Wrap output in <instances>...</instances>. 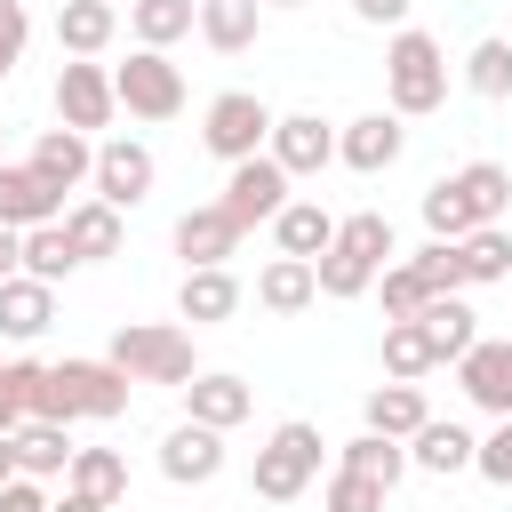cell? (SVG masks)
<instances>
[{
  "instance_id": "6da1fadb",
  "label": "cell",
  "mask_w": 512,
  "mask_h": 512,
  "mask_svg": "<svg viewBox=\"0 0 512 512\" xmlns=\"http://www.w3.org/2000/svg\"><path fill=\"white\" fill-rule=\"evenodd\" d=\"M32 416H48V424H80V416L112 424V416H128V376L112 360H56L32 384Z\"/></svg>"
},
{
  "instance_id": "7a4b0ae2",
  "label": "cell",
  "mask_w": 512,
  "mask_h": 512,
  "mask_svg": "<svg viewBox=\"0 0 512 512\" xmlns=\"http://www.w3.org/2000/svg\"><path fill=\"white\" fill-rule=\"evenodd\" d=\"M104 360H112L128 384H192V376H200L192 328H168V320H120Z\"/></svg>"
},
{
  "instance_id": "3957f363",
  "label": "cell",
  "mask_w": 512,
  "mask_h": 512,
  "mask_svg": "<svg viewBox=\"0 0 512 512\" xmlns=\"http://www.w3.org/2000/svg\"><path fill=\"white\" fill-rule=\"evenodd\" d=\"M384 96H392V112H400V120H416V112H440V104H448V56H440V40H432V32H416V24H400V32H392V48H384Z\"/></svg>"
},
{
  "instance_id": "277c9868",
  "label": "cell",
  "mask_w": 512,
  "mask_h": 512,
  "mask_svg": "<svg viewBox=\"0 0 512 512\" xmlns=\"http://www.w3.org/2000/svg\"><path fill=\"white\" fill-rule=\"evenodd\" d=\"M320 424H304V416H288V424H272V440L256 448V496L264 504H296L304 488H312V472H320Z\"/></svg>"
},
{
  "instance_id": "5b68a950",
  "label": "cell",
  "mask_w": 512,
  "mask_h": 512,
  "mask_svg": "<svg viewBox=\"0 0 512 512\" xmlns=\"http://www.w3.org/2000/svg\"><path fill=\"white\" fill-rule=\"evenodd\" d=\"M112 96L136 120H176L184 112V72L168 64V48H136L128 64H112Z\"/></svg>"
},
{
  "instance_id": "8992f818",
  "label": "cell",
  "mask_w": 512,
  "mask_h": 512,
  "mask_svg": "<svg viewBox=\"0 0 512 512\" xmlns=\"http://www.w3.org/2000/svg\"><path fill=\"white\" fill-rule=\"evenodd\" d=\"M264 136H272V104L248 96V88H224L208 104V120H200V144L216 160H248V152H264Z\"/></svg>"
},
{
  "instance_id": "52a82bcc",
  "label": "cell",
  "mask_w": 512,
  "mask_h": 512,
  "mask_svg": "<svg viewBox=\"0 0 512 512\" xmlns=\"http://www.w3.org/2000/svg\"><path fill=\"white\" fill-rule=\"evenodd\" d=\"M288 168L272 160V152H248V160H232V176H224V216L248 232V224H272L280 208H288Z\"/></svg>"
},
{
  "instance_id": "ba28073f",
  "label": "cell",
  "mask_w": 512,
  "mask_h": 512,
  "mask_svg": "<svg viewBox=\"0 0 512 512\" xmlns=\"http://www.w3.org/2000/svg\"><path fill=\"white\" fill-rule=\"evenodd\" d=\"M152 176H160V168H152V152H144V144H128V136L96 144L88 184H96V200H104V208H120V216H128V208H144V200H152Z\"/></svg>"
},
{
  "instance_id": "9c48e42d",
  "label": "cell",
  "mask_w": 512,
  "mask_h": 512,
  "mask_svg": "<svg viewBox=\"0 0 512 512\" xmlns=\"http://www.w3.org/2000/svg\"><path fill=\"white\" fill-rule=\"evenodd\" d=\"M112 112H120L112 72H104V64H88V56H72V64L56 72V120L88 136V128H112Z\"/></svg>"
},
{
  "instance_id": "30bf717a",
  "label": "cell",
  "mask_w": 512,
  "mask_h": 512,
  "mask_svg": "<svg viewBox=\"0 0 512 512\" xmlns=\"http://www.w3.org/2000/svg\"><path fill=\"white\" fill-rule=\"evenodd\" d=\"M264 152H272L288 176H320V168L336 160V128H328L320 112H272V136H264Z\"/></svg>"
},
{
  "instance_id": "8fae6325",
  "label": "cell",
  "mask_w": 512,
  "mask_h": 512,
  "mask_svg": "<svg viewBox=\"0 0 512 512\" xmlns=\"http://www.w3.org/2000/svg\"><path fill=\"white\" fill-rule=\"evenodd\" d=\"M400 152H408L400 112H360V120H344V128H336V160H344V168H360V176H384Z\"/></svg>"
},
{
  "instance_id": "7c38bea8",
  "label": "cell",
  "mask_w": 512,
  "mask_h": 512,
  "mask_svg": "<svg viewBox=\"0 0 512 512\" xmlns=\"http://www.w3.org/2000/svg\"><path fill=\"white\" fill-rule=\"evenodd\" d=\"M160 472H168L176 488H208V480L224 472V432H216V424H192V416H184V424H176V432L160 440Z\"/></svg>"
},
{
  "instance_id": "4fadbf2b",
  "label": "cell",
  "mask_w": 512,
  "mask_h": 512,
  "mask_svg": "<svg viewBox=\"0 0 512 512\" xmlns=\"http://www.w3.org/2000/svg\"><path fill=\"white\" fill-rule=\"evenodd\" d=\"M56 216H64V192L32 160H0V224L32 232V224H56Z\"/></svg>"
},
{
  "instance_id": "5bb4252c",
  "label": "cell",
  "mask_w": 512,
  "mask_h": 512,
  "mask_svg": "<svg viewBox=\"0 0 512 512\" xmlns=\"http://www.w3.org/2000/svg\"><path fill=\"white\" fill-rule=\"evenodd\" d=\"M176 392H184V416H192V424H216V432L248 424V408H256V392H248L240 376H224V368H200V376L176 384Z\"/></svg>"
},
{
  "instance_id": "9a60e30c",
  "label": "cell",
  "mask_w": 512,
  "mask_h": 512,
  "mask_svg": "<svg viewBox=\"0 0 512 512\" xmlns=\"http://www.w3.org/2000/svg\"><path fill=\"white\" fill-rule=\"evenodd\" d=\"M456 376H464V400H472V408L512 416V336H504V344H472V352L456 360Z\"/></svg>"
},
{
  "instance_id": "2e32d148",
  "label": "cell",
  "mask_w": 512,
  "mask_h": 512,
  "mask_svg": "<svg viewBox=\"0 0 512 512\" xmlns=\"http://www.w3.org/2000/svg\"><path fill=\"white\" fill-rule=\"evenodd\" d=\"M240 248V224L224 216V200H208V208H184L176 216V256H184V272L192 264H224Z\"/></svg>"
},
{
  "instance_id": "e0dca14e",
  "label": "cell",
  "mask_w": 512,
  "mask_h": 512,
  "mask_svg": "<svg viewBox=\"0 0 512 512\" xmlns=\"http://www.w3.org/2000/svg\"><path fill=\"white\" fill-rule=\"evenodd\" d=\"M176 312H184L192 328L232 320V312H240V280H232V264H192V272H184V288H176Z\"/></svg>"
},
{
  "instance_id": "ac0fdd59",
  "label": "cell",
  "mask_w": 512,
  "mask_h": 512,
  "mask_svg": "<svg viewBox=\"0 0 512 512\" xmlns=\"http://www.w3.org/2000/svg\"><path fill=\"white\" fill-rule=\"evenodd\" d=\"M8 448H16V472H24V480H56V472L72 464V424L24 416V424L8 432Z\"/></svg>"
},
{
  "instance_id": "d6986e66",
  "label": "cell",
  "mask_w": 512,
  "mask_h": 512,
  "mask_svg": "<svg viewBox=\"0 0 512 512\" xmlns=\"http://www.w3.org/2000/svg\"><path fill=\"white\" fill-rule=\"evenodd\" d=\"M120 32V0H64L56 8V48L64 56H104Z\"/></svg>"
},
{
  "instance_id": "ffe728a7",
  "label": "cell",
  "mask_w": 512,
  "mask_h": 512,
  "mask_svg": "<svg viewBox=\"0 0 512 512\" xmlns=\"http://www.w3.org/2000/svg\"><path fill=\"white\" fill-rule=\"evenodd\" d=\"M48 320H56V288H48V280H32V272H8V280H0V336L32 344Z\"/></svg>"
},
{
  "instance_id": "44dd1931",
  "label": "cell",
  "mask_w": 512,
  "mask_h": 512,
  "mask_svg": "<svg viewBox=\"0 0 512 512\" xmlns=\"http://www.w3.org/2000/svg\"><path fill=\"white\" fill-rule=\"evenodd\" d=\"M480 312L464 304V296H424V312H416V328H424V344H432V360H464L472 344H480V328H472Z\"/></svg>"
},
{
  "instance_id": "7402d4cb",
  "label": "cell",
  "mask_w": 512,
  "mask_h": 512,
  "mask_svg": "<svg viewBox=\"0 0 512 512\" xmlns=\"http://www.w3.org/2000/svg\"><path fill=\"white\" fill-rule=\"evenodd\" d=\"M32 168H40L56 192H72V184H88V168H96V144H88L80 128H64V120H56V128L32 144Z\"/></svg>"
},
{
  "instance_id": "603a6c76",
  "label": "cell",
  "mask_w": 512,
  "mask_h": 512,
  "mask_svg": "<svg viewBox=\"0 0 512 512\" xmlns=\"http://www.w3.org/2000/svg\"><path fill=\"white\" fill-rule=\"evenodd\" d=\"M448 184H456V200L472 208V224H504V216H512V168H496V160H464Z\"/></svg>"
},
{
  "instance_id": "cb8c5ba5",
  "label": "cell",
  "mask_w": 512,
  "mask_h": 512,
  "mask_svg": "<svg viewBox=\"0 0 512 512\" xmlns=\"http://www.w3.org/2000/svg\"><path fill=\"white\" fill-rule=\"evenodd\" d=\"M472 448H480V440H472L464 424H440V416H424V424L408 432V464H424V472H440V480H448V472H472Z\"/></svg>"
},
{
  "instance_id": "d4e9b609",
  "label": "cell",
  "mask_w": 512,
  "mask_h": 512,
  "mask_svg": "<svg viewBox=\"0 0 512 512\" xmlns=\"http://www.w3.org/2000/svg\"><path fill=\"white\" fill-rule=\"evenodd\" d=\"M312 296H320L312 256H272V264L256 272V304H264V312H280V320H288V312H304Z\"/></svg>"
},
{
  "instance_id": "484cf974",
  "label": "cell",
  "mask_w": 512,
  "mask_h": 512,
  "mask_svg": "<svg viewBox=\"0 0 512 512\" xmlns=\"http://www.w3.org/2000/svg\"><path fill=\"white\" fill-rule=\"evenodd\" d=\"M64 488H80V496H96V504L120 512V496H128V456H120V448H72Z\"/></svg>"
},
{
  "instance_id": "4316f807",
  "label": "cell",
  "mask_w": 512,
  "mask_h": 512,
  "mask_svg": "<svg viewBox=\"0 0 512 512\" xmlns=\"http://www.w3.org/2000/svg\"><path fill=\"white\" fill-rule=\"evenodd\" d=\"M64 240H72V256H80V264H104V256H120V208H104V200H80V208H64Z\"/></svg>"
},
{
  "instance_id": "83f0119b",
  "label": "cell",
  "mask_w": 512,
  "mask_h": 512,
  "mask_svg": "<svg viewBox=\"0 0 512 512\" xmlns=\"http://www.w3.org/2000/svg\"><path fill=\"white\" fill-rule=\"evenodd\" d=\"M200 24V0H128V32L136 48H176Z\"/></svg>"
},
{
  "instance_id": "f1b7e54d",
  "label": "cell",
  "mask_w": 512,
  "mask_h": 512,
  "mask_svg": "<svg viewBox=\"0 0 512 512\" xmlns=\"http://www.w3.org/2000/svg\"><path fill=\"white\" fill-rule=\"evenodd\" d=\"M272 240H280V256H320V248L336 240V216H328L320 200H288V208L272 216Z\"/></svg>"
},
{
  "instance_id": "f546056e",
  "label": "cell",
  "mask_w": 512,
  "mask_h": 512,
  "mask_svg": "<svg viewBox=\"0 0 512 512\" xmlns=\"http://www.w3.org/2000/svg\"><path fill=\"white\" fill-rule=\"evenodd\" d=\"M256 8H264V0H200V40H208L216 56L256 48Z\"/></svg>"
},
{
  "instance_id": "4dcf8cb0",
  "label": "cell",
  "mask_w": 512,
  "mask_h": 512,
  "mask_svg": "<svg viewBox=\"0 0 512 512\" xmlns=\"http://www.w3.org/2000/svg\"><path fill=\"white\" fill-rule=\"evenodd\" d=\"M312 280H320V296L352 304V296H368V288H376V264H368V256H352L344 240H328V248L312 256Z\"/></svg>"
},
{
  "instance_id": "1f68e13d",
  "label": "cell",
  "mask_w": 512,
  "mask_h": 512,
  "mask_svg": "<svg viewBox=\"0 0 512 512\" xmlns=\"http://www.w3.org/2000/svg\"><path fill=\"white\" fill-rule=\"evenodd\" d=\"M424 416H432V408H424V392H416V384H400V376L368 392V432H384V440H408Z\"/></svg>"
},
{
  "instance_id": "d6a6232c",
  "label": "cell",
  "mask_w": 512,
  "mask_h": 512,
  "mask_svg": "<svg viewBox=\"0 0 512 512\" xmlns=\"http://www.w3.org/2000/svg\"><path fill=\"white\" fill-rule=\"evenodd\" d=\"M456 256H464V288L472 280H512V232L504 224H472L456 240Z\"/></svg>"
},
{
  "instance_id": "836d02e7",
  "label": "cell",
  "mask_w": 512,
  "mask_h": 512,
  "mask_svg": "<svg viewBox=\"0 0 512 512\" xmlns=\"http://www.w3.org/2000/svg\"><path fill=\"white\" fill-rule=\"evenodd\" d=\"M464 88H472L480 104H504V96H512V40H472V56H464Z\"/></svg>"
},
{
  "instance_id": "e575fe53",
  "label": "cell",
  "mask_w": 512,
  "mask_h": 512,
  "mask_svg": "<svg viewBox=\"0 0 512 512\" xmlns=\"http://www.w3.org/2000/svg\"><path fill=\"white\" fill-rule=\"evenodd\" d=\"M432 368H440V360H432L424 328H416V320H384V376L416 384V376H432Z\"/></svg>"
},
{
  "instance_id": "d590c367",
  "label": "cell",
  "mask_w": 512,
  "mask_h": 512,
  "mask_svg": "<svg viewBox=\"0 0 512 512\" xmlns=\"http://www.w3.org/2000/svg\"><path fill=\"white\" fill-rule=\"evenodd\" d=\"M72 264H80V256H72V240H64V216H56V224H32V232H24V272H32V280H48V288H56V280H64Z\"/></svg>"
},
{
  "instance_id": "8d00e7d4",
  "label": "cell",
  "mask_w": 512,
  "mask_h": 512,
  "mask_svg": "<svg viewBox=\"0 0 512 512\" xmlns=\"http://www.w3.org/2000/svg\"><path fill=\"white\" fill-rule=\"evenodd\" d=\"M344 464H352V472H368V480H384V488H392V480H400V472H408V448H400V440H384V432H360V440H344Z\"/></svg>"
},
{
  "instance_id": "74e56055",
  "label": "cell",
  "mask_w": 512,
  "mask_h": 512,
  "mask_svg": "<svg viewBox=\"0 0 512 512\" xmlns=\"http://www.w3.org/2000/svg\"><path fill=\"white\" fill-rule=\"evenodd\" d=\"M336 240H344L352 256H368V264L384 272V256H392V216H376V208H360V216H344V224H336Z\"/></svg>"
},
{
  "instance_id": "f35d334b",
  "label": "cell",
  "mask_w": 512,
  "mask_h": 512,
  "mask_svg": "<svg viewBox=\"0 0 512 512\" xmlns=\"http://www.w3.org/2000/svg\"><path fill=\"white\" fill-rule=\"evenodd\" d=\"M32 384H40V360H0V432L32 416Z\"/></svg>"
},
{
  "instance_id": "ab89813d",
  "label": "cell",
  "mask_w": 512,
  "mask_h": 512,
  "mask_svg": "<svg viewBox=\"0 0 512 512\" xmlns=\"http://www.w3.org/2000/svg\"><path fill=\"white\" fill-rule=\"evenodd\" d=\"M424 224H432V240H464V232H472V208L456 200V184H448V176L424 192Z\"/></svg>"
},
{
  "instance_id": "60d3db41",
  "label": "cell",
  "mask_w": 512,
  "mask_h": 512,
  "mask_svg": "<svg viewBox=\"0 0 512 512\" xmlns=\"http://www.w3.org/2000/svg\"><path fill=\"white\" fill-rule=\"evenodd\" d=\"M408 264H416V280H424L432 296H456V288H464V256H456V240H432V248L408 256Z\"/></svg>"
},
{
  "instance_id": "b9f144b4",
  "label": "cell",
  "mask_w": 512,
  "mask_h": 512,
  "mask_svg": "<svg viewBox=\"0 0 512 512\" xmlns=\"http://www.w3.org/2000/svg\"><path fill=\"white\" fill-rule=\"evenodd\" d=\"M376 280H384V320H416V312H424V296H432V288L416 280V264H384Z\"/></svg>"
},
{
  "instance_id": "7bdbcfd3",
  "label": "cell",
  "mask_w": 512,
  "mask_h": 512,
  "mask_svg": "<svg viewBox=\"0 0 512 512\" xmlns=\"http://www.w3.org/2000/svg\"><path fill=\"white\" fill-rule=\"evenodd\" d=\"M328 512H384V480L336 464V480H328Z\"/></svg>"
},
{
  "instance_id": "ee69618b",
  "label": "cell",
  "mask_w": 512,
  "mask_h": 512,
  "mask_svg": "<svg viewBox=\"0 0 512 512\" xmlns=\"http://www.w3.org/2000/svg\"><path fill=\"white\" fill-rule=\"evenodd\" d=\"M472 472L496 480V488H512V416H496V432L472 448Z\"/></svg>"
},
{
  "instance_id": "f6af8a7d",
  "label": "cell",
  "mask_w": 512,
  "mask_h": 512,
  "mask_svg": "<svg viewBox=\"0 0 512 512\" xmlns=\"http://www.w3.org/2000/svg\"><path fill=\"white\" fill-rule=\"evenodd\" d=\"M24 40H32V16H24V0H0V80L16 72V56H24Z\"/></svg>"
},
{
  "instance_id": "bcb514c9",
  "label": "cell",
  "mask_w": 512,
  "mask_h": 512,
  "mask_svg": "<svg viewBox=\"0 0 512 512\" xmlns=\"http://www.w3.org/2000/svg\"><path fill=\"white\" fill-rule=\"evenodd\" d=\"M0 512H48V496H40V480H0Z\"/></svg>"
},
{
  "instance_id": "7dc6e473",
  "label": "cell",
  "mask_w": 512,
  "mask_h": 512,
  "mask_svg": "<svg viewBox=\"0 0 512 512\" xmlns=\"http://www.w3.org/2000/svg\"><path fill=\"white\" fill-rule=\"evenodd\" d=\"M352 16H360V24H392V32H400V24H408V0H352Z\"/></svg>"
},
{
  "instance_id": "c3c4849f",
  "label": "cell",
  "mask_w": 512,
  "mask_h": 512,
  "mask_svg": "<svg viewBox=\"0 0 512 512\" xmlns=\"http://www.w3.org/2000/svg\"><path fill=\"white\" fill-rule=\"evenodd\" d=\"M8 272H24V232H16V224H0V280H8Z\"/></svg>"
},
{
  "instance_id": "681fc988",
  "label": "cell",
  "mask_w": 512,
  "mask_h": 512,
  "mask_svg": "<svg viewBox=\"0 0 512 512\" xmlns=\"http://www.w3.org/2000/svg\"><path fill=\"white\" fill-rule=\"evenodd\" d=\"M48 512H112V504H96V496H80V488H64V504H48Z\"/></svg>"
},
{
  "instance_id": "f907efd6",
  "label": "cell",
  "mask_w": 512,
  "mask_h": 512,
  "mask_svg": "<svg viewBox=\"0 0 512 512\" xmlns=\"http://www.w3.org/2000/svg\"><path fill=\"white\" fill-rule=\"evenodd\" d=\"M0 480H16V448H8V432H0Z\"/></svg>"
},
{
  "instance_id": "816d5d0a",
  "label": "cell",
  "mask_w": 512,
  "mask_h": 512,
  "mask_svg": "<svg viewBox=\"0 0 512 512\" xmlns=\"http://www.w3.org/2000/svg\"><path fill=\"white\" fill-rule=\"evenodd\" d=\"M264 8H304V0H264Z\"/></svg>"
},
{
  "instance_id": "f5cc1de1",
  "label": "cell",
  "mask_w": 512,
  "mask_h": 512,
  "mask_svg": "<svg viewBox=\"0 0 512 512\" xmlns=\"http://www.w3.org/2000/svg\"><path fill=\"white\" fill-rule=\"evenodd\" d=\"M0 144H8V128H0Z\"/></svg>"
}]
</instances>
